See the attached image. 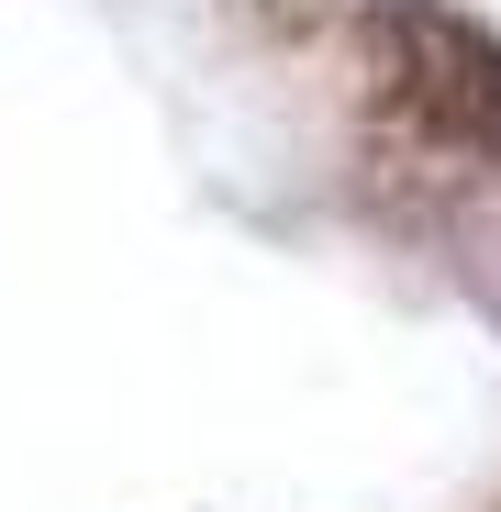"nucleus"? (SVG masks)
I'll return each mask as SVG.
<instances>
[{"label":"nucleus","instance_id":"nucleus-1","mask_svg":"<svg viewBox=\"0 0 501 512\" xmlns=\"http://www.w3.org/2000/svg\"><path fill=\"white\" fill-rule=\"evenodd\" d=\"M368 156L424 190H479L501 167V45L468 12L390 0L368 23V90H357Z\"/></svg>","mask_w":501,"mask_h":512}]
</instances>
